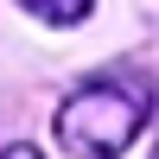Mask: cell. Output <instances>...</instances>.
Wrapping results in <instances>:
<instances>
[{
	"label": "cell",
	"instance_id": "obj_1",
	"mask_svg": "<svg viewBox=\"0 0 159 159\" xmlns=\"http://www.w3.org/2000/svg\"><path fill=\"white\" fill-rule=\"evenodd\" d=\"M153 115V89L140 76H89L83 89H70V102L57 108V140L70 147L76 159H115L121 147H134V134L147 127Z\"/></svg>",
	"mask_w": 159,
	"mask_h": 159
},
{
	"label": "cell",
	"instance_id": "obj_2",
	"mask_svg": "<svg viewBox=\"0 0 159 159\" xmlns=\"http://www.w3.org/2000/svg\"><path fill=\"white\" fill-rule=\"evenodd\" d=\"M19 7L32 13V19H45V25H76L96 0H19Z\"/></svg>",
	"mask_w": 159,
	"mask_h": 159
},
{
	"label": "cell",
	"instance_id": "obj_3",
	"mask_svg": "<svg viewBox=\"0 0 159 159\" xmlns=\"http://www.w3.org/2000/svg\"><path fill=\"white\" fill-rule=\"evenodd\" d=\"M0 159H45V153H38V147H25V140H19V147H0Z\"/></svg>",
	"mask_w": 159,
	"mask_h": 159
}]
</instances>
